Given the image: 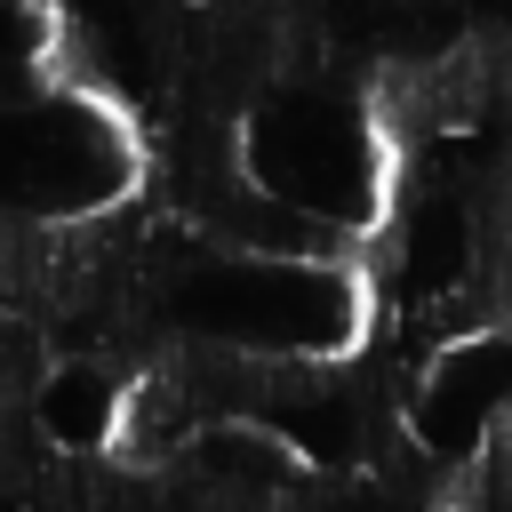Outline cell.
I'll return each mask as SVG.
<instances>
[{
	"label": "cell",
	"instance_id": "obj_1",
	"mask_svg": "<svg viewBox=\"0 0 512 512\" xmlns=\"http://www.w3.org/2000/svg\"><path fill=\"white\" fill-rule=\"evenodd\" d=\"M136 296L176 344H216L248 360H336L360 320V288L336 256L232 248L192 224L176 256L136 264Z\"/></svg>",
	"mask_w": 512,
	"mask_h": 512
},
{
	"label": "cell",
	"instance_id": "obj_2",
	"mask_svg": "<svg viewBox=\"0 0 512 512\" xmlns=\"http://www.w3.org/2000/svg\"><path fill=\"white\" fill-rule=\"evenodd\" d=\"M136 176V144L88 88H24L0 104V232H72Z\"/></svg>",
	"mask_w": 512,
	"mask_h": 512
},
{
	"label": "cell",
	"instance_id": "obj_3",
	"mask_svg": "<svg viewBox=\"0 0 512 512\" xmlns=\"http://www.w3.org/2000/svg\"><path fill=\"white\" fill-rule=\"evenodd\" d=\"M240 160L264 192H280L288 208L352 232L376 216L384 192V160H376V128L352 104V88L296 72V80H264V96L240 120Z\"/></svg>",
	"mask_w": 512,
	"mask_h": 512
},
{
	"label": "cell",
	"instance_id": "obj_4",
	"mask_svg": "<svg viewBox=\"0 0 512 512\" xmlns=\"http://www.w3.org/2000/svg\"><path fill=\"white\" fill-rule=\"evenodd\" d=\"M504 408H512V336H456L432 352L416 384V440L432 456L496 448Z\"/></svg>",
	"mask_w": 512,
	"mask_h": 512
},
{
	"label": "cell",
	"instance_id": "obj_5",
	"mask_svg": "<svg viewBox=\"0 0 512 512\" xmlns=\"http://www.w3.org/2000/svg\"><path fill=\"white\" fill-rule=\"evenodd\" d=\"M24 408H32V424L48 432L56 456H96V448L120 440L128 384L112 376V360H96V352H64V360L40 368V384H32Z\"/></svg>",
	"mask_w": 512,
	"mask_h": 512
}]
</instances>
